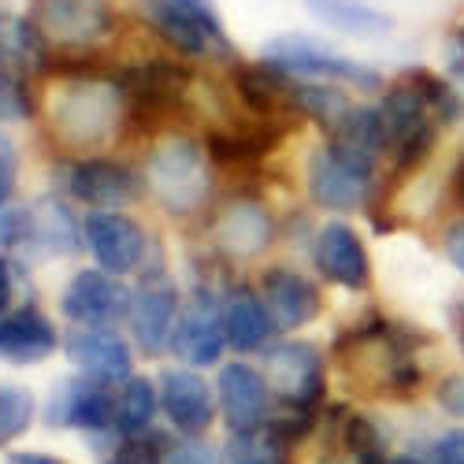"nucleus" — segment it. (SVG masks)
<instances>
[{
  "label": "nucleus",
  "mask_w": 464,
  "mask_h": 464,
  "mask_svg": "<svg viewBox=\"0 0 464 464\" xmlns=\"http://www.w3.org/2000/svg\"><path fill=\"white\" fill-rule=\"evenodd\" d=\"M379 115L386 127V157L394 164V175L416 171L428 160V152L435 149V138L442 127L435 120V111L428 108V101H423V93L401 74L398 82L382 90Z\"/></svg>",
  "instance_id": "obj_1"
},
{
  "label": "nucleus",
  "mask_w": 464,
  "mask_h": 464,
  "mask_svg": "<svg viewBox=\"0 0 464 464\" xmlns=\"http://www.w3.org/2000/svg\"><path fill=\"white\" fill-rule=\"evenodd\" d=\"M49 120L67 145H104L120 123V90L97 79H74L53 93Z\"/></svg>",
  "instance_id": "obj_2"
},
{
  "label": "nucleus",
  "mask_w": 464,
  "mask_h": 464,
  "mask_svg": "<svg viewBox=\"0 0 464 464\" xmlns=\"http://www.w3.org/2000/svg\"><path fill=\"white\" fill-rule=\"evenodd\" d=\"M264 60L276 63L279 71L294 74V79H313V82H345V86H357L364 93L382 90V74L368 63H357L350 56H342L327 45H320L316 37H304V34H283L272 37L264 45Z\"/></svg>",
  "instance_id": "obj_3"
},
{
  "label": "nucleus",
  "mask_w": 464,
  "mask_h": 464,
  "mask_svg": "<svg viewBox=\"0 0 464 464\" xmlns=\"http://www.w3.org/2000/svg\"><path fill=\"white\" fill-rule=\"evenodd\" d=\"M379 160L361 157L338 141H327L308 160V193L320 208L331 212H353L372 198Z\"/></svg>",
  "instance_id": "obj_4"
},
{
  "label": "nucleus",
  "mask_w": 464,
  "mask_h": 464,
  "mask_svg": "<svg viewBox=\"0 0 464 464\" xmlns=\"http://www.w3.org/2000/svg\"><path fill=\"white\" fill-rule=\"evenodd\" d=\"M145 15L186 56H230V37L212 0H145Z\"/></svg>",
  "instance_id": "obj_5"
},
{
  "label": "nucleus",
  "mask_w": 464,
  "mask_h": 464,
  "mask_svg": "<svg viewBox=\"0 0 464 464\" xmlns=\"http://www.w3.org/2000/svg\"><path fill=\"white\" fill-rule=\"evenodd\" d=\"M145 182L157 193V201L171 212H193L208 198V164L205 149L186 138H171L149 152Z\"/></svg>",
  "instance_id": "obj_6"
},
{
  "label": "nucleus",
  "mask_w": 464,
  "mask_h": 464,
  "mask_svg": "<svg viewBox=\"0 0 464 464\" xmlns=\"http://www.w3.org/2000/svg\"><path fill=\"white\" fill-rule=\"evenodd\" d=\"M264 375L272 394L290 409L313 416L324 405L327 394V375H324V353L313 342H283L267 350Z\"/></svg>",
  "instance_id": "obj_7"
},
{
  "label": "nucleus",
  "mask_w": 464,
  "mask_h": 464,
  "mask_svg": "<svg viewBox=\"0 0 464 464\" xmlns=\"http://www.w3.org/2000/svg\"><path fill=\"white\" fill-rule=\"evenodd\" d=\"M30 19L45 34L49 45H71V49L93 45L97 37L111 30L108 0H34Z\"/></svg>",
  "instance_id": "obj_8"
},
{
  "label": "nucleus",
  "mask_w": 464,
  "mask_h": 464,
  "mask_svg": "<svg viewBox=\"0 0 464 464\" xmlns=\"http://www.w3.org/2000/svg\"><path fill=\"white\" fill-rule=\"evenodd\" d=\"M171 345L189 368H208L223 357V345H227L223 304H216V297L208 290H198L179 308Z\"/></svg>",
  "instance_id": "obj_9"
},
{
  "label": "nucleus",
  "mask_w": 464,
  "mask_h": 464,
  "mask_svg": "<svg viewBox=\"0 0 464 464\" xmlns=\"http://www.w3.org/2000/svg\"><path fill=\"white\" fill-rule=\"evenodd\" d=\"M219 409L230 423V431H256L272 423V386L267 375L253 364H227L219 372Z\"/></svg>",
  "instance_id": "obj_10"
},
{
  "label": "nucleus",
  "mask_w": 464,
  "mask_h": 464,
  "mask_svg": "<svg viewBox=\"0 0 464 464\" xmlns=\"http://www.w3.org/2000/svg\"><path fill=\"white\" fill-rule=\"evenodd\" d=\"M63 316L74 320L79 327H108L120 316L130 313V294L123 290L120 276L111 272H79L63 290Z\"/></svg>",
  "instance_id": "obj_11"
},
{
  "label": "nucleus",
  "mask_w": 464,
  "mask_h": 464,
  "mask_svg": "<svg viewBox=\"0 0 464 464\" xmlns=\"http://www.w3.org/2000/svg\"><path fill=\"white\" fill-rule=\"evenodd\" d=\"M63 350H67V361L74 368L97 382L111 386V382H127L134 375V361H130L127 342L108 327H74L63 338Z\"/></svg>",
  "instance_id": "obj_12"
},
{
  "label": "nucleus",
  "mask_w": 464,
  "mask_h": 464,
  "mask_svg": "<svg viewBox=\"0 0 464 464\" xmlns=\"http://www.w3.org/2000/svg\"><path fill=\"white\" fill-rule=\"evenodd\" d=\"M86 242H90V253L93 260L104 267V272L111 276H130L141 253H145V235H141V227L123 216V212H93L86 216Z\"/></svg>",
  "instance_id": "obj_13"
},
{
  "label": "nucleus",
  "mask_w": 464,
  "mask_h": 464,
  "mask_svg": "<svg viewBox=\"0 0 464 464\" xmlns=\"http://www.w3.org/2000/svg\"><path fill=\"white\" fill-rule=\"evenodd\" d=\"M316 267L342 290H368L372 256L350 223H327L316 235Z\"/></svg>",
  "instance_id": "obj_14"
},
{
  "label": "nucleus",
  "mask_w": 464,
  "mask_h": 464,
  "mask_svg": "<svg viewBox=\"0 0 464 464\" xmlns=\"http://www.w3.org/2000/svg\"><path fill=\"white\" fill-rule=\"evenodd\" d=\"M49 423L60 428H82V431H104L115 423V398L108 394V382H97L90 375L63 382L49 401Z\"/></svg>",
  "instance_id": "obj_15"
},
{
  "label": "nucleus",
  "mask_w": 464,
  "mask_h": 464,
  "mask_svg": "<svg viewBox=\"0 0 464 464\" xmlns=\"http://www.w3.org/2000/svg\"><path fill=\"white\" fill-rule=\"evenodd\" d=\"M260 297L279 331L304 327L320 316V290L294 267H267L260 276Z\"/></svg>",
  "instance_id": "obj_16"
},
{
  "label": "nucleus",
  "mask_w": 464,
  "mask_h": 464,
  "mask_svg": "<svg viewBox=\"0 0 464 464\" xmlns=\"http://www.w3.org/2000/svg\"><path fill=\"white\" fill-rule=\"evenodd\" d=\"M160 409L182 435H205L216 420L208 382L189 368H171L160 375Z\"/></svg>",
  "instance_id": "obj_17"
},
{
  "label": "nucleus",
  "mask_w": 464,
  "mask_h": 464,
  "mask_svg": "<svg viewBox=\"0 0 464 464\" xmlns=\"http://www.w3.org/2000/svg\"><path fill=\"white\" fill-rule=\"evenodd\" d=\"M130 331H134V342L141 345L145 353H160L164 345L171 342L175 334V324H179V294L164 283L157 286H141L134 297H130Z\"/></svg>",
  "instance_id": "obj_18"
},
{
  "label": "nucleus",
  "mask_w": 464,
  "mask_h": 464,
  "mask_svg": "<svg viewBox=\"0 0 464 464\" xmlns=\"http://www.w3.org/2000/svg\"><path fill=\"white\" fill-rule=\"evenodd\" d=\"M56 353V327L37 308H15L0 316V357L12 364H42Z\"/></svg>",
  "instance_id": "obj_19"
},
{
  "label": "nucleus",
  "mask_w": 464,
  "mask_h": 464,
  "mask_svg": "<svg viewBox=\"0 0 464 464\" xmlns=\"http://www.w3.org/2000/svg\"><path fill=\"white\" fill-rule=\"evenodd\" d=\"M71 193L79 201L93 205V208H120L127 201H134L138 193V179L134 171H127L123 164L111 160H86L71 171Z\"/></svg>",
  "instance_id": "obj_20"
},
{
  "label": "nucleus",
  "mask_w": 464,
  "mask_h": 464,
  "mask_svg": "<svg viewBox=\"0 0 464 464\" xmlns=\"http://www.w3.org/2000/svg\"><path fill=\"white\" fill-rule=\"evenodd\" d=\"M223 327H227V345H235L238 353H260L279 331L264 297H256L253 290H235L223 301Z\"/></svg>",
  "instance_id": "obj_21"
},
{
  "label": "nucleus",
  "mask_w": 464,
  "mask_h": 464,
  "mask_svg": "<svg viewBox=\"0 0 464 464\" xmlns=\"http://www.w3.org/2000/svg\"><path fill=\"white\" fill-rule=\"evenodd\" d=\"M216 235H219V246L227 256L249 260L272 246V219H267V212L253 201H235L223 212Z\"/></svg>",
  "instance_id": "obj_22"
},
{
  "label": "nucleus",
  "mask_w": 464,
  "mask_h": 464,
  "mask_svg": "<svg viewBox=\"0 0 464 464\" xmlns=\"http://www.w3.org/2000/svg\"><path fill=\"white\" fill-rule=\"evenodd\" d=\"M189 82V74L168 60H152L145 67H134L127 71L123 79V90L130 97L134 108H149V111H164L171 104L182 101V90Z\"/></svg>",
  "instance_id": "obj_23"
},
{
  "label": "nucleus",
  "mask_w": 464,
  "mask_h": 464,
  "mask_svg": "<svg viewBox=\"0 0 464 464\" xmlns=\"http://www.w3.org/2000/svg\"><path fill=\"white\" fill-rule=\"evenodd\" d=\"M290 101H294V111H301L304 120L320 123L327 134H334L345 115L353 111L350 97L338 90V82H313V79H294L290 86Z\"/></svg>",
  "instance_id": "obj_24"
},
{
  "label": "nucleus",
  "mask_w": 464,
  "mask_h": 464,
  "mask_svg": "<svg viewBox=\"0 0 464 464\" xmlns=\"http://www.w3.org/2000/svg\"><path fill=\"white\" fill-rule=\"evenodd\" d=\"M304 5L320 23L342 34H353V37H379L394 26L391 15L364 5V0H304Z\"/></svg>",
  "instance_id": "obj_25"
},
{
  "label": "nucleus",
  "mask_w": 464,
  "mask_h": 464,
  "mask_svg": "<svg viewBox=\"0 0 464 464\" xmlns=\"http://www.w3.org/2000/svg\"><path fill=\"white\" fill-rule=\"evenodd\" d=\"M160 409V391L145 375H130L115 398V428L127 439H141L152 428V416Z\"/></svg>",
  "instance_id": "obj_26"
},
{
  "label": "nucleus",
  "mask_w": 464,
  "mask_h": 464,
  "mask_svg": "<svg viewBox=\"0 0 464 464\" xmlns=\"http://www.w3.org/2000/svg\"><path fill=\"white\" fill-rule=\"evenodd\" d=\"M223 464H290L286 439L267 423L256 431H230L223 446Z\"/></svg>",
  "instance_id": "obj_27"
},
{
  "label": "nucleus",
  "mask_w": 464,
  "mask_h": 464,
  "mask_svg": "<svg viewBox=\"0 0 464 464\" xmlns=\"http://www.w3.org/2000/svg\"><path fill=\"white\" fill-rule=\"evenodd\" d=\"M405 79L423 93V101H428V108L435 111V120L442 127H453L464 120V93L457 90V82L442 79V74L428 71V67H412L405 71Z\"/></svg>",
  "instance_id": "obj_28"
},
{
  "label": "nucleus",
  "mask_w": 464,
  "mask_h": 464,
  "mask_svg": "<svg viewBox=\"0 0 464 464\" xmlns=\"http://www.w3.org/2000/svg\"><path fill=\"white\" fill-rule=\"evenodd\" d=\"M34 420V398L23 386H8L0 382V446H8L12 439H19Z\"/></svg>",
  "instance_id": "obj_29"
},
{
  "label": "nucleus",
  "mask_w": 464,
  "mask_h": 464,
  "mask_svg": "<svg viewBox=\"0 0 464 464\" xmlns=\"http://www.w3.org/2000/svg\"><path fill=\"white\" fill-rule=\"evenodd\" d=\"M30 115V97L23 86V74L0 67V120H23Z\"/></svg>",
  "instance_id": "obj_30"
},
{
  "label": "nucleus",
  "mask_w": 464,
  "mask_h": 464,
  "mask_svg": "<svg viewBox=\"0 0 464 464\" xmlns=\"http://www.w3.org/2000/svg\"><path fill=\"white\" fill-rule=\"evenodd\" d=\"M160 464H216V453L208 442H175L164 446Z\"/></svg>",
  "instance_id": "obj_31"
},
{
  "label": "nucleus",
  "mask_w": 464,
  "mask_h": 464,
  "mask_svg": "<svg viewBox=\"0 0 464 464\" xmlns=\"http://www.w3.org/2000/svg\"><path fill=\"white\" fill-rule=\"evenodd\" d=\"M431 464H464V428H453L435 439Z\"/></svg>",
  "instance_id": "obj_32"
},
{
  "label": "nucleus",
  "mask_w": 464,
  "mask_h": 464,
  "mask_svg": "<svg viewBox=\"0 0 464 464\" xmlns=\"http://www.w3.org/2000/svg\"><path fill=\"white\" fill-rule=\"evenodd\" d=\"M442 253H446V260L453 264V272L464 279V216L453 219V223L442 230Z\"/></svg>",
  "instance_id": "obj_33"
},
{
  "label": "nucleus",
  "mask_w": 464,
  "mask_h": 464,
  "mask_svg": "<svg viewBox=\"0 0 464 464\" xmlns=\"http://www.w3.org/2000/svg\"><path fill=\"white\" fill-rule=\"evenodd\" d=\"M15 171H19V157H15V145L0 134V205L12 198L15 189Z\"/></svg>",
  "instance_id": "obj_34"
},
{
  "label": "nucleus",
  "mask_w": 464,
  "mask_h": 464,
  "mask_svg": "<svg viewBox=\"0 0 464 464\" xmlns=\"http://www.w3.org/2000/svg\"><path fill=\"white\" fill-rule=\"evenodd\" d=\"M446 67H450V79L464 86V26L450 37V45H446Z\"/></svg>",
  "instance_id": "obj_35"
},
{
  "label": "nucleus",
  "mask_w": 464,
  "mask_h": 464,
  "mask_svg": "<svg viewBox=\"0 0 464 464\" xmlns=\"http://www.w3.org/2000/svg\"><path fill=\"white\" fill-rule=\"evenodd\" d=\"M450 193H453L457 208L464 212V152H460V160L453 164V175H450Z\"/></svg>",
  "instance_id": "obj_36"
},
{
  "label": "nucleus",
  "mask_w": 464,
  "mask_h": 464,
  "mask_svg": "<svg viewBox=\"0 0 464 464\" xmlns=\"http://www.w3.org/2000/svg\"><path fill=\"white\" fill-rule=\"evenodd\" d=\"M8 301H12V267L0 256V316L8 313Z\"/></svg>",
  "instance_id": "obj_37"
},
{
  "label": "nucleus",
  "mask_w": 464,
  "mask_h": 464,
  "mask_svg": "<svg viewBox=\"0 0 464 464\" xmlns=\"http://www.w3.org/2000/svg\"><path fill=\"white\" fill-rule=\"evenodd\" d=\"M8 464H67V460H56L49 453H12Z\"/></svg>",
  "instance_id": "obj_38"
},
{
  "label": "nucleus",
  "mask_w": 464,
  "mask_h": 464,
  "mask_svg": "<svg viewBox=\"0 0 464 464\" xmlns=\"http://www.w3.org/2000/svg\"><path fill=\"white\" fill-rule=\"evenodd\" d=\"M382 464H431V460H423V457H412V453H398V457H386Z\"/></svg>",
  "instance_id": "obj_39"
},
{
  "label": "nucleus",
  "mask_w": 464,
  "mask_h": 464,
  "mask_svg": "<svg viewBox=\"0 0 464 464\" xmlns=\"http://www.w3.org/2000/svg\"><path fill=\"white\" fill-rule=\"evenodd\" d=\"M446 401H450V409H453V412H460V416H464V382L457 386V394H450Z\"/></svg>",
  "instance_id": "obj_40"
},
{
  "label": "nucleus",
  "mask_w": 464,
  "mask_h": 464,
  "mask_svg": "<svg viewBox=\"0 0 464 464\" xmlns=\"http://www.w3.org/2000/svg\"><path fill=\"white\" fill-rule=\"evenodd\" d=\"M457 345H460V353H464V304H460V313H457Z\"/></svg>",
  "instance_id": "obj_41"
}]
</instances>
